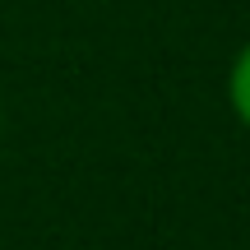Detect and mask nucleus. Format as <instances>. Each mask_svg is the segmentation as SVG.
I'll use <instances>...</instances> for the list:
<instances>
[{
    "label": "nucleus",
    "mask_w": 250,
    "mask_h": 250,
    "mask_svg": "<svg viewBox=\"0 0 250 250\" xmlns=\"http://www.w3.org/2000/svg\"><path fill=\"white\" fill-rule=\"evenodd\" d=\"M227 107L250 130V42L232 56V70H227Z\"/></svg>",
    "instance_id": "1"
}]
</instances>
